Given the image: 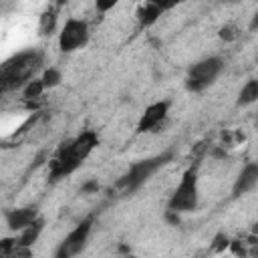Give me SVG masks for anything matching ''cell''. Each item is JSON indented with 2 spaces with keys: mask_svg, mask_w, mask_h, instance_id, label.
I'll return each instance as SVG.
<instances>
[{
  "mask_svg": "<svg viewBox=\"0 0 258 258\" xmlns=\"http://www.w3.org/2000/svg\"><path fill=\"white\" fill-rule=\"evenodd\" d=\"M169 107H171V101H155L151 105H147L137 121V133H151V131H157L167 115H169Z\"/></svg>",
  "mask_w": 258,
  "mask_h": 258,
  "instance_id": "cell-8",
  "label": "cell"
},
{
  "mask_svg": "<svg viewBox=\"0 0 258 258\" xmlns=\"http://www.w3.org/2000/svg\"><path fill=\"white\" fill-rule=\"evenodd\" d=\"M236 36H238V32H236V26L234 24H226V26L220 28V38L222 40H234Z\"/></svg>",
  "mask_w": 258,
  "mask_h": 258,
  "instance_id": "cell-17",
  "label": "cell"
},
{
  "mask_svg": "<svg viewBox=\"0 0 258 258\" xmlns=\"http://www.w3.org/2000/svg\"><path fill=\"white\" fill-rule=\"evenodd\" d=\"M44 91H46V89H44V85H42V81H40V77H38V79L30 81V83L22 89V97H24V99H28V101H32V99L42 97V93H44Z\"/></svg>",
  "mask_w": 258,
  "mask_h": 258,
  "instance_id": "cell-16",
  "label": "cell"
},
{
  "mask_svg": "<svg viewBox=\"0 0 258 258\" xmlns=\"http://www.w3.org/2000/svg\"><path fill=\"white\" fill-rule=\"evenodd\" d=\"M171 159H173V149H167V151L157 153V155H153V157H145V159H139V161L131 163L129 169L113 183L111 194L115 191V196H119V198H125V196L135 194V191L141 189L161 167H165Z\"/></svg>",
  "mask_w": 258,
  "mask_h": 258,
  "instance_id": "cell-3",
  "label": "cell"
},
{
  "mask_svg": "<svg viewBox=\"0 0 258 258\" xmlns=\"http://www.w3.org/2000/svg\"><path fill=\"white\" fill-rule=\"evenodd\" d=\"M198 167L191 165L181 173L179 183L167 200V212L171 214H189L200 204V183H198Z\"/></svg>",
  "mask_w": 258,
  "mask_h": 258,
  "instance_id": "cell-4",
  "label": "cell"
},
{
  "mask_svg": "<svg viewBox=\"0 0 258 258\" xmlns=\"http://www.w3.org/2000/svg\"><path fill=\"white\" fill-rule=\"evenodd\" d=\"M91 189L97 191V189H99V183H97V181H89V183H85V185L81 187V194H89Z\"/></svg>",
  "mask_w": 258,
  "mask_h": 258,
  "instance_id": "cell-19",
  "label": "cell"
},
{
  "mask_svg": "<svg viewBox=\"0 0 258 258\" xmlns=\"http://www.w3.org/2000/svg\"><path fill=\"white\" fill-rule=\"evenodd\" d=\"M115 0H109V2H97V10H101V12H105V10H109V8H115Z\"/></svg>",
  "mask_w": 258,
  "mask_h": 258,
  "instance_id": "cell-18",
  "label": "cell"
},
{
  "mask_svg": "<svg viewBox=\"0 0 258 258\" xmlns=\"http://www.w3.org/2000/svg\"><path fill=\"white\" fill-rule=\"evenodd\" d=\"M165 8H167V6L157 4V2H147V4H143V6L137 10V24H139V28H147V26L155 24V22L159 20V16L163 14Z\"/></svg>",
  "mask_w": 258,
  "mask_h": 258,
  "instance_id": "cell-11",
  "label": "cell"
},
{
  "mask_svg": "<svg viewBox=\"0 0 258 258\" xmlns=\"http://www.w3.org/2000/svg\"><path fill=\"white\" fill-rule=\"evenodd\" d=\"M4 218H6L8 228L18 234L40 218V210H38V204H28V206H22V208L6 210Z\"/></svg>",
  "mask_w": 258,
  "mask_h": 258,
  "instance_id": "cell-9",
  "label": "cell"
},
{
  "mask_svg": "<svg viewBox=\"0 0 258 258\" xmlns=\"http://www.w3.org/2000/svg\"><path fill=\"white\" fill-rule=\"evenodd\" d=\"M248 28L254 32V30H258V10L254 12V16L250 18V24H248Z\"/></svg>",
  "mask_w": 258,
  "mask_h": 258,
  "instance_id": "cell-20",
  "label": "cell"
},
{
  "mask_svg": "<svg viewBox=\"0 0 258 258\" xmlns=\"http://www.w3.org/2000/svg\"><path fill=\"white\" fill-rule=\"evenodd\" d=\"M258 101V79H248L240 93H238V99H236V105L238 107H250Z\"/></svg>",
  "mask_w": 258,
  "mask_h": 258,
  "instance_id": "cell-13",
  "label": "cell"
},
{
  "mask_svg": "<svg viewBox=\"0 0 258 258\" xmlns=\"http://www.w3.org/2000/svg\"><path fill=\"white\" fill-rule=\"evenodd\" d=\"M89 24L83 18H67L64 24L58 30V50L64 54H71L79 48H83L89 42Z\"/></svg>",
  "mask_w": 258,
  "mask_h": 258,
  "instance_id": "cell-7",
  "label": "cell"
},
{
  "mask_svg": "<svg viewBox=\"0 0 258 258\" xmlns=\"http://www.w3.org/2000/svg\"><path fill=\"white\" fill-rule=\"evenodd\" d=\"M224 69H226V60L218 54H212V56H206V58L194 62L187 69V75L183 81L185 89L189 93H204L218 81V77L224 73Z\"/></svg>",
  "mask_w": 258,
  "mask_h": 258,
  "instance_id": "cell-5",
  "label": "cell"
},
{
  "mask_svg": "<svg viewBox=\"0 0 258 258\" xmlns=\"http://www.w3.org/2000/svg\"><path fill=\"white\" fill-rule=\"evenodd\" d=\"M93 222L95 218L89 216L85 220H81L54 248L52 258H77L81 252H85V248L89 246V238L93 232Z\"/></svg>",
  "mask_w": 258,
  "mask_h": 258,
  "instance_id": "cell-6",
  "label": "cell"
},
{
  "mask_svg": "<svg viewBox=\"0 0 258 258\" xmlns=\"http://www.w3.org/2000/svg\"><path fill=\"white\" fill-rule=\"evenodd\" d=\"M42 230H44V218L40 216L34 224H30V226L24 228L22 232H18V236H16L18 246H20V248H28V250H32V246L36 244V240H38V236L42 234Z\"/></svg>",
  "mask_w": 258,
  "mask_h": 258,
  "instance_id": "cell-12",
  "label": "cell"
},
{
  "mask_svg": "<svg viewBox=\"0 0 258 258\" xmlns=\"http://www.w3.org/2000/svg\"><path fill=\"white\" fill-rule=\"evenodd\" d=\"M258 185V161H248L236 175L232 183V198L238 200L246 194H250Z\"/></svg>",
  "mask_w": 258,
  "mask_h": 258,
  "instance_id": "cell-10",
  "label": "cell"
},
{
  "mask_svg": "<svg viewBox=\"0 0 258 258\" xmlns=\"http://www.w3.org/2000/svg\"><path fill=\"white\" fill-rule=\"evenodd\" d=\"M56 22H58V10L56 8H48L40 14V22H38V30L42 36L46 34H52L54 28H56Z\"/></svg>",
  "mask_w": 258,
  "mask_h": 258,
  "instance_id": "cell-14",
  "label": "cell"
},
{
  "mask_svg": "<svg viewBox=\"0 0 258 258\" xmlns=\"http://www.w3.org/2000/svg\"><path fill=\"white\" fill-rule=\"evenodd\" d=\"M40 81H42V85H44L46 91H48V89H54V87H58L60 81H62V71H60L58 67H46V69L42 71V75H40Z\"/></svg>",
  "mask_w": 258,
  "mask_h": 258,
  "instance_id": "cell-15",
  "label": "cell"
},
{
  "mask_svg": "<svg viewBox=\"0 0 258 258\" xmlns=\"http://www.w3.org/2000/svg\"><path fill=\"white\" fill-rule=\"evenodd\" d=\"M44 64L42 50L26 48L12 56H8L0 67V89L2 93L24 89L30 81L36 79L38 71Z\"/></svg>",
  "mask_w": 258,
  "mask_h": 258,
  "instance_id": "cell-2",
  "label": "cell"
},
{
  "mask_svg": "<svg viewBox=\"0 0 258 258\" xmlns=\"http://www.w3.org/2000/svg\"><path fill=\"white\" fill-rule=\"evenodd\" d=\"M97 147H99V135H97L95 129H83L79 135H75L71 139H64L56 147L54 157L48 161L50 181L54 183V181L75 173Z\"/></svg>",
  "mask_w": 258,
  "mask_h": 258,
  "instance_id": "cell-1",
  "label": "cell"
}]
</instances>
